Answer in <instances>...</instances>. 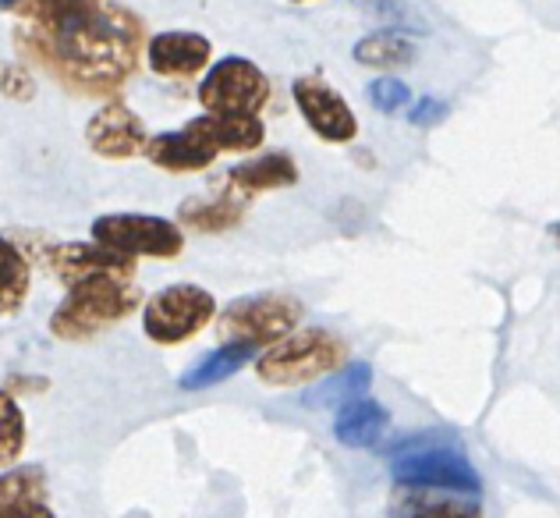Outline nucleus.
I'll use <instances>...</instances> for the list:
<instances>
[{
	"label": "nucleus",
	"instance_id": "nucleus-28",
	"mask_svg": "<svg viewBox=\"0 0 560 518\" xmlns=\"http://www.w3.org/2000/svg\"><path fill=\"white\" fill-rule=\"evenodd\" d=\"M0 518H57L47 505V497H33V500H22L8 511H0Z\"/></svg>",
	"mask_w": 560,
	"mask_h": 518
},
{
	"label": "nucleus",
	"instance_id": "nucleus-12",
	"mask_svg": "<svg viewBox=\"0 0 560 518\" xmlns=\"http://www.w3.org/2000/svg\"><path fill=\"white\" fill-rule=\"evenodd\" d=\"M213 47L210 39L199 33H185V28H171V33H156L145 43V61L164 79H191L210 65Z\"/></svg>",
	"mask_w": 560,
	"mask_h": 518
},
{
	"label": "nucleus",
	"instance_id": "nucleus-19",
	"mask_svg": "<svg viewBox=\"0 0 560 518\" xmlns=\"http://www.w3.org/2000/svg\"><path fill=\"white\" fill-rule=\"evenodd\" d=\"M370 380H373L370 366H362V362L345 366V369H337V373L323 377L316 388H308L302 405L305 408H330V405L341 408L348 402H355V398H362L365 388H370Z\"/></svg>",
	"mask_w": 560,
	"mask_h": 518
},
{
	"label": "nucleus",
	"instance_id": "nucleus-21",
	"mask_svg": "<svg viewBox=\"0 0 560 518\" xmlns=\"http://www.w3.org/2000/svg\"><path fill=\"white\" fill-rule=\"evenodd\" d=\"M355 61L365 65V68H401V65H411L416 61L419 47L411 43L408 36L394 33V28H383V33H370L365 39L355 43Z\"/></svg>",
	"mask_w": 560,
	"mask_h": 518
},
{
	"label": "nucleus",
	"instance_id": "nucleus-9",
	"mask_svg": "<svg viewBox=\"0 0 560 518\" xmlns=\"http://www.w3.org/2000/svg\"><path fill=\"white\" fill-rule=\"evenodd\" d=\"M43 266L61 280L65 288H75L93 277H136V260L114 253L100 242H57L43 253Z\"/></svg>",
	"mask_w": 560,
	"mask_h": 518
},
{
	"label": "nucleus",
	"instance_id": "nucleus-20",
	"mask_svg": "<svg viewBox=\"0 0 560 518\" xmlns=\"http://www.w3.org/2000/svg\"><path fill=\"white\" fill-rule=\"evenodd\" d=\"M33 288V270L28 260L11 239H0V316L19 313Z\"/></svg>",
	"mask_w": 560,
	"mask_h": 518
},
{
	"label": "nucleus",
	"instance_id": "nucleus-23",
	"mask_svg": "<svg viewBox=\"0 0 560 518\" xmlns=\"http://www.w3.org/2000/svg\"><path fill=\"white\" fill-rule=\"evenodd\" d=\"M33 497H47V472L39 465H19V469L0 472V511H8Z\"/></svg>",
	"mask_w": 560,
	"mask_h": 518
},
{
	"label": "nucleus",
	"instance_id": "nucleus-27",
	"mask_svg": "<svg viewBox=\"0 0 560 518\" xmlns=\"http://www.w3.org/2000/svg\"><path fill=\"white\" fill-rule=\"evenodd\" d=\"M447 117V103H440V100H430V96H422L416 107H411L408 114V122L411 125H419V128H430V125H440Z\"/></svg>",
	"mask_w": 560,
	"mask_h": 518
},
{
	"label": "nucleus",
	"instance_id": "nucleus-5",
	"mask_svg": "<svg viewBox=\"0 0 560 518\" xmlns=\"http://www.w3.org/2000/svg\"><path fill=\"white\" fill-rule=\"evenodd\" d=\"M302 306L291 295H248L234 299L224 316L217 320V331L224 342H245V345H277L299 327Z\"/></svg>",
	"mask_w": 560,
	"mask_h": 518
},
{
	"label": "nucleus",
	"instance_id": "nucleus-14",
	"mask_svg": "<svg viewBox=\"0 0 560 518\" xmlns=\"http://www.w3.org/2000/svg\"><path fill=\"white\" fill-rule=\"evenodd\" d=\"M145 160L171 174H196L213 164L217 150L210 142H202L196 131L182 128V131H160V136H153L150 146H145Z\"/></svg>",
	"mask_w": 560,
	"mask_h": 518
},
{
	"label": "nucleus",
	"instance_id": "nucleus-29",
	"mask_svg": "<svg viewBox=\"0 0 560 518\" xmlns=\"http://www.w3.org/2000/svg\"><path fill=\"white\" fill-rule=\"evenodd\" d=\"M25 0H0V11H19Z\"/></svg>",
	"mask_w": 560,
	"mask_h": 518
},
{
	"label": "nucleus",
	"instance_id": "nucleus-3",
	"mask_svg": "<svg viewBox=\"0 0 560 518\" xmlns=\"http://www.w3.org/2000/svg\"><path fill=\"white\" fill-rule=\"evenodd\" d=\"M348 359L345 337L334 331H299L284 342L270 345L256 359V377L273 388H294V383H316L341 369Z\"/></svg>",
	"mask_w": 560,
	"mask_h": 518
},
{
	"label": "nucleus",
	"instance_id": "nucleus-1",
	"mask_svg": "<svg viewBox=\"0 0 560 518\" xmlns=\"http://www.w3.org/2000/svg\"><path fill=\"white\" fill-rule=\"evenodd\" d=\"M14 43L82 96L117 93L139 68L145 28L103 0H25Z\"/></svg>",
	"mask_w": 560,
	"mask_h": 518
},
{
	"label": "nucleus",
	"instance_id": "nucleus-13",
	"mask_svg": "<svg viewBox=\"0 0 560 518\" xmlns=\"http://www.w3.org/2000/svg\"><path fill=\"white\" fill-rule=\"evenodd\" d=\"M185 128L196 131L202 142H210L217 153H248L259 150L262 139H267L259 114H202Z\"/></svg>",
	"mask_w": 560,
	"mask_h": 518
},
{
	"label": "nucleus",
	"instance_id": "nucleus-30",
	"mask_svg": "<svg viewBox=\"0 0 560 518\" xmlns=\"http://www.w3.org/2000/svg\"><path fill=\"white\" fill-rule=\"evenodd\" d=\"M294 4H305V0H294Z\"/></svg>",
	"mask_w": 560,
	"mask_h": 518
},
{
	"label": "nucleus",
	"instance_id": "nucleus-22",
	"mask_svg": "<svg viewBox=\"0 0 560 518\" xmlns=\"http://www.w3.org/2000/svg\"><path fill=\"white\" fill-rule=\"evenodd\" d=\"M242 220V203H231V199H217V203H199V199H188L182 206V225L206 231V234H217V231H231L234 225Z\"/></svg>",
	"mask_w": 560,
	"mask_h": 518
},
{
	"label": "nucleus",
	"instance_id": "nucleus-26",
	"mask_svg": "<svg viewBox=\"0 0 560 518\" xmlns=\"http://www.w3.org/2000/svg\"><path fill=\"white\" fill-rule=\"evenodd\" d=\"M0 93L8 100H33L36 85H33V76L25 71V65H19V61L0 65Z\"/></svg>",
	"mask_w": 560,
	"mask_h": 518
},
{
	"label": "nucleus",
	"instance_id": "nucleus-7",
	"mask_svg": "<svg viewBox=\"0 0 560 518\" xmlns=\"http://www.w3.org/2000/svg\"><path fill=\"white\" fill-rule=\"evenodd\" d=\"M270 100V79L248 57H224L199 82L206 114H259Z\"/></svg>",
	"mask_w": 560,
	"mask_h": 518
},
{
	"label": "nucleus",
	"instance_id": "nucleus-25",
	"mask_svg": "<svg viewBox=\"0 0 560 518\" xmlns=\"http://www.w3.org/2000/svg\"><path fill=\"white\" fill-rule=\"evenodd\" d=\"M365 96H370V103H373L380 114H397V111L411 103V89L401 79L383 76V79H373L370 82V93H365Z\"/></svg>",
	"mask_w": 560,
	"mask_h": 518
},
{
	"label": "nucleus",
	"instance_id": "nucleus-10",
	"mask_svg": "<svg viewBox=\"0 0 560 518\" xmlns=\"http://www.w3.org/2000/svg\"><path fill=\"white\" fill-rule=\"evenodd\" d=\"M291 96H294V107L302 111L305 125L316 131L319 139L327 142H351L359 136V122H355V111L348 107L341 100V93L319 76H302L294 79L291 85Z\"/></svg>",
	"mask_w": 560,
	"mask_h": 518
},
{
	"label": "nucleus",
	"instance_id": "nucleus-17",
	"mask_svg": "<svg viewBox=\"0 0 560 518\" xmlns=\"http://www.w3.org/2000/svg\"><path fill=\"white\" fill-rule=\"evenodd\" d=\"M299 182V168L294 160L284 153H267L256 157L248 164H238L228 171V188L242 192V196H256V192H270V188H288Z\"/></svg>",
	"mask_w": 560,
	"mask_h": 518
},
{
	"label": "nucleus",
	"instance_id": "nucleus-15",
	"mask_svg": "<svg viewBox=\"0 0 560 518\" xmlns=\"http://www.w3.org/2000/svg\"><path fill=\"white\" fill-rule=\"evenodd\" d=\"M390 518H482V505L468 494L447 491H401L390 500Z\"/></svg>",
	"mask_w": 560,
	"mask_h": 518
},
{
	"label": "nucleus",
	"instance_id": "nucleus-4",
	"mask_svg": "<svg viewBox=\"0 0 560 518\" xmlns=\"http://www.w3.org/2000/svg\"><path fill=\"white\" fill-rule=\"evenodd\" d=\"M217 316V299L199 285H171L145 299L142 331L156 345H182Z\"/></svg>",
	"mask_w": 560,
	"mask_h": 518
},
{
	"label": "nucleus",
	"instance_id": "nucleus-8",
	"mask_svg": "<svg viewBox=\"0 0 560 518\" xmlns=\"http://www.w3.org/2000/svg\"><path fill=\"white\" fill-rule=\"evenodd\" d=\"M390 472L394 483L408 486V491H447L468 497H479L482 491L479 472L468 465V458L444 444H430V451H405Z\"/></svg>",
	"mask_w": 560,
	"mask_h": 518
},
{
	"label": "nucleus",
	"instance_id": "nucleus-11",
	"mask_svg": "<svg viewBox=\"0 0 560 518\" xmlns=\"http://www.w3.org/2000/svg\"><path fill=\"white\" fill-rule=\"evenodd\" d=\"M85 142L96 157L107 160H131V157H145V146H150V136H145L142 117L128 107L121 100H110L90 117L85 125Z\"/></svg>",
	"mask_w": 560,
	"mask_h": 518
},
{
	"label": "nucleus",
	"instance_id": "nucleus-16",
	"mask_svg": "<svg viewBox=\"0 0 560 518\" xmlns=\"http://www.w3.org/2000/svg\"><path fill=\"white\" fill-rule=\"evenodd\" d=\"M390 426V412L383 408L376 398H355V402H348L337 408V423H334V437L345 444V448H355V451H365L373 448V444L383 440Z\"/></svg>",
	"mask_w": 560,
	"mask_h": 518
},
{
	"label": "nucleus",
	"instance_id": "nucleus-24",
	"mask_svg": "<svg viewBox=\"0 0 560 518\" xmlns=\"http://www.w3.org/2000/svg\"><path fill=\"white\" fill-rule=\"evenodd\" d=\"M25 451V412L8 391H0V469L14 465Z\"/></svg>",
	"mask_w": 560,
	"mask_h": 518
},
{
	"label": "nucleus",
	"instance_id": "nucleus-18",
	"mask_svg": "<svg viewBox=\"0 0 560 518\" xmlns=\"http://www.w3.org/2000/svg\"><path fill=\"white\" fill-rule=\"evenodd\" d=\"M256 352H259L256 345L224 342L220 348H213L210 355H202V359L178 380V383H182V391H202V388H213V383L234 377L242 366H248V362L256 359Z\"/></svg>",
	"mask_w": 560,
	"mask_h": 518
},
{
	"label": "nucleus",
	"instance_id": "nucleus-2",
	"mask_svg": "<svg viewBox=\"0 0 560 518\" xmlns=\"http://www.w3.org/2000/svg\"><path fill=\"white\" fill-rule=\"evenodd\" d=\"M142 306V291L125 277H93L68 288L61 306L50 316V334L61 342H85L114 327Z\"/></svg>",
	"mask_w": 560,
	"mask_h": 518
},
{
	"label": "nucleus",
	"instance_id": "nucleus-6",
	"mask_svg": "<svg viewBox=\"0 0 560 518\" xmlns=\"http://www.w3.org/2000/svg\"><path fill=\"white\" fill-rule=\"evenodd\" d=\"M93 242L114 249L121 256L174 260L185 249L182 228L167 217L150 214H103L93 220Z\"/></svg>",
	"mask_w": 560,
	"mask_h": 518
}]
</instances>
